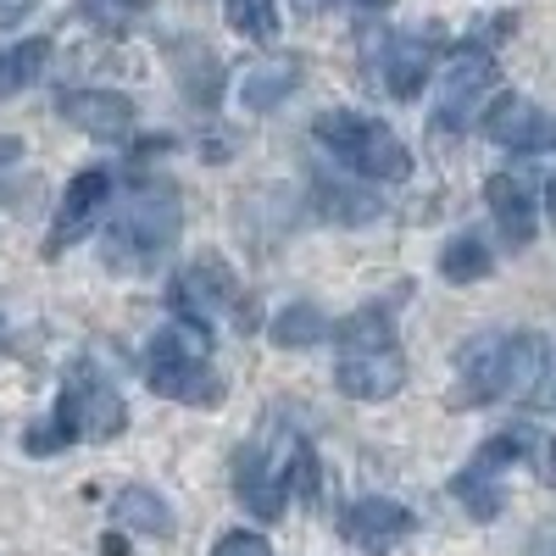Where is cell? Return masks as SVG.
<instances>
[{"label": "cell", "mask_w": 556, "mask_h": 556, "mask_svg": "<svg viewBox=\"0 0 556 556\" xmlns=\"http://www.w3.org/2000/svg\"><path fill=\"white\" fill-rule=\"evenodd\" d=\"M235 490H240V506L251 518L262 523H278L285 518V506L290 495H306L317 501V451L285 429V424H273L262 434H251L235 456Z\"/></svg>", "instance_id": "cell-1"}, {"label": "cell", "mask_w": 556, "mask_h": 556, "mask_svg": "<svg viewBox=\"0 0 556 556\" xmlns=\"http://www.w3.org/2000/svg\"><path fill=\"white\" fill-rule=\"evenodd\" d=\"M551 362L545 334H479L456 351V395L451 406H490L506 395H529Z\"/></svg>", "instance_id": "cell-2"}, {"label": "cell", "mask_w": 556, "mask_h": 556, "mask_svg": "<svg viewBox=\"0 0 556 556\" xmlns=\"http://www.w3.org/2000/svg\"><path fill=\"white\" fill-rule=\"evenodd\" d=\"M334 384L351 401H390L406 384V356L384 306H362L334 329Z\"/></svg>", "instance_id": "cell-3"}, {"label": "cell", "mask_w": 556, "mask_h": 556, "mask_svg": "<svg viewBox=\"0 0 556 556\" xmlns=\"http://www.w3.org/2000/svg\"><path fill=\"white\" fill-rule=\"evenodd\" d=\"M123 429H128L123 395L89 362H78L67 374V384H62V395H56V412L39 417V424L23 434V445H28V456H56L78 440H117Z\"/></svg>", "instance_id": "cell-4"}, {"label": "cell", "mask_w": 556, "mask_h": 556, "mask_svg": "<svg viewBox=\"0 0 556 556\" xmlns=\"http://www.w3.org/2000/svg\"><path fill=\"white\" fill-rule=\"evenodd\" d=\"M184 228V201L173 195V184H139L128 206L106 223L101 251L112 273H151Z\"/></svg>", "instance_id": "cell-5"}, {"label": "cell", "mask_w": 556, "mask_h": 556, "mask_svg": "<svg viewBox=\"0 0 556 556\" xmlns=\"http://www.w3.org/2000/svg\"><path fill=\"white\" fill-rule=\"evenodd\" d=\"M146 384L162 401L217 406L223 401V374L212 367V329L173 317L162 334H151V345H146Z\"/></svg>", "instance_id": "cell-6"}, {"label": "cell", "mask_w": 556, "mask_h": 556, "mask_svg": "<svg viewBox=\"0 0 556 556\" xmlns=\"http://www.w3.org/2000/svg\"><path fill=\"white\" fill-rule=\"evenodd\" d=\"M312 139L323 151H329L340 167H351L356 178H406L412 173V151H406V139L379 123V117H362V112H323L312 123Z\"/></svg>", "instance_id": "cell-7"}, {"label": "cell", "mask_w": 556, "mask_h": 556, "mask_svg": "<svg viewBox=\"0 0 556 556\" xmlns=\"http://www.w3.org/2000/svg\"><path fill=\"white\" fill-rule=\"evenodd\" d=\"M167 301H173V312L184 323H201V329H212V323H235V329H245L251 323V301H245L240 273L228 267L217 251H195L190 262H184L173 273Z\"/></svg>", "instance_id": "cell-8"}, {"label": "cell", "mask_w": 556, "mask_h": 556, "mask_svg": "<svg viewBox=\"0 0 556 556\" xmlns=\"http://www.w3.org/2000/svg\"><path fill=\"white\" fill-rule=\"evenodd\" d=\"M495 56L484 51V45H462V51L445 62V73H440V101H434V128H468L473 123V112H479V101L495 89Z\"/></svg>", "instance_id": "cell-9"}, {"label": "cell", "mask_w": 556, "mask_h": 556, "mask_svg": "<svg viewBox=\"0 0 556 556\" xmlns=\"http://www.w3.org/2000/svg\"><path fill=\"white\" fill-rule=\"evenodd\" d=\"M484 134L495 139L501 151H518V156H540V151H556V117L540 112L534 101L523 96H495L484 106Z\"/></svg>", "instance_id": "cell-10"}, {"label": "cell", "mask_w": 556, "mask_h": 556, "mask_svg": "<svg viewBox=\"0 0 556 556\" xmlns=\"http://www.w3.org/2000/svg\"><path fill=\"white\" fill-rule=\"evenodd\" d=\"M340 529H345V540H351L356 551H367V556H390V551H395V545L417 529V518L406 513L401 501L362 495V501H351V506H345Z\"/></svg>", "instance_id": "cell-11"}, {"label": "cell", "mask_w": 556, "mask_h": 556, "mask_svg": "<svg viewBox=\"0 0 556 556\" xmlns=\"http://www.w3.org/2000/svg\"><path fill=\"white\" fill-rule=\"evenodd\" d=\"M434 73V39L429 34H384L379 39V84L395 101H417Z\"/></svg>", "instance_id": "cell-12"}, {"label": "cell", "mask_w": 556, "mask_h": 556, "mask_svg": "<svg viewBox=\"0 0 556 556\" xmlns=\"http://www.w3.org/2000/svg\"><path fill=\"white\" fill-rule=\"evenodd\" d=\"M62 117H67L78 134H89V139H106V146L128 139L134 123H139L134 101L117 96V89H67V96H62Z\"/></svg>", "instance_id": "cell-13"}, {"label": "cell", "mask_w": 556, "mask_h": 556, "mask_svg": "<svg viewBox=\"0 0 556 556\" xmlns=\"http://www.w3.org/2000/svg\"><path fill=\"white\" fill-rule=\"evenodd\" d=\"M106 201H112V173H106V167H84V173L67 184V195H62V212H56L51 240H45V256H56L62 245H73L78 235H89V228H96V217L106 212Z\"/></svg>", "instance_id": "cell-14"}, {"label": "cell", "mask_w": 556, "mask_h": 556, "mask_svg": "<svg viewBox=\"0 0 556 556\" xmlns=\"http://www.w3.org/2000/svg\"><path fill=\"white\" fill-rule=\"evenodd\" d=\"M484 201H490V212H495V228L506 235V245H529V240H534L540 212H534V195H529L523 178L495 173V178L484 184Z\"/></svg>", "instance_id": "cell-15"}, {"label": "cell", "mask_w": 556, "mask_h": 556, "mask_svg": "<svg viewBox=\"0 0 556 556\" xmlns=\"http://www.w3.org/2000/svg\"><path fill=\"white\" fill-rule=\"evenodd\" d=\"M295 84H301V62H295V56L256 62V67L240 73V101H245L251 112H267V106H278V101H290Z\"/></svg>", "instance_id": "cell-16"}, {"label": "cell", "mask_w": 556, "mask_h": 556, "mask_svg": "<svg viewBox=\"0 0 556 556\" xmlns=\"http://www.w3.org/2000/svg\"><path fill=\"white\" fill-rule=\"evenodd\" d=\"M112 513H117L123 529H139V534H151V540H167V534H173V513H167V501H162L156 490L128 484V490L117 495Z\"/></svg>", "instance_id": "cell-17"}, {"label": "cell", "mask_w": 556, "mask_h": 556, "mask_svg": "<svg viewBox=\"0 0 556 556\" xmlns=\"http://www.w3.org/2000/svg\"><path fill=\"white\" fill-rule=\"evenodd\" d=\"M45 62H51V39H23L12 51H0V106L12 96H23V89L45 73Z\"/></svg>", "instance_id": "cell-18"}, {"label": "cell", "mask_w": 556, "mask_h": 556, "mask_svg": "<svg viewBox=\"0 0 556 556\" xmlns=\"http://www.w3.org/2000/svg\"><path fill=\"white\" fill-rule=\"evenodd\" d=\"M451 495L468 506V513L479 518V523H490V518H501V506H506V495H501V484H495V473L490 468H479V462H468L456 479H451Z\"/></svg>", "instance_id": "cell-19"}, {"label": "cell", "mask_w": 556, "mask_h": 556, "mask_svg": "<svg viewBox=\"0 0 556 556\" xmlns=\"http://www.w3.org/2000/svg\"><path fill=\"white\" fill-rule=\"evenodd\" d=\"M495 256L484 251L479 235H456L445 251H440V273L451 278V285H479V278H490Z\"/></svg>", "instance_id": "cell-20"}, {"label": "cell", "mask_w": 556, "mask_h": 556, "mask_svg": "<svg viewBox=\"0 0 556 556\" xmlns=\"http://www.w3.org/2000/svg\"><path fill=\"white\" fill-rule=\"evenodd\" d=\"M323 312L312 306V301H290L285 312L273 317V345H285V351H306V345H317L323 340Z\"/></svg>", "instance_id": "cell-21"}, {"label": "cell", "mask_w": 556, "mask_h": 556, "mask_svg": "<svg viewBox=\"0 0 556 556\" xmlns=\"http://www.w3.org/2000/svg\"><path fill=\"white\" fill-rule=\"evenodd\" d=\"M223 12H228V28H235L240 39H251V45L278 39V7L273 0H223Z\"/></svg>", "instance_id": "cell-22"}, {"label": "cell", "mask_w": 556, "mask_h": 556, "mask_svg": "<svg viewBox=\"0 0 556 556\" xmlns=\"http://www.w3.org/2000/svg\"><path fill=\"white\" fill-rule=\"evenodd\" d=\"M312 201H317V206H329L323 217H334V223H374V217L384 212L367 190H340V184H317Z\"/></svg>", "instance_id": "cell-23"}, {"label": "cell", "mask_w": 556, "mask_h": 556, "mask_svg": "<svg viewBox=\"0 0 556 556\" xmlns=\"http://www.w3.org/2000/svg\"><path fill=\"white\" fill-rule=\"evenodd\" d=\"M78 7L96 17L106 34H123V28H134L139 17L151 12V0H78Z\"/></svg>", "instance_id": "cell-24"}, {"label": "cell", "mask_w": 556, "mask_h": 556, "mask_svg": "<svg viewBox=\"0 0 556 556\" xmlns=\"http://www.w3.org/2000/svg\"><path fill=\"white\" fill-rule=\"evenodd\" d=\"M523 462L545 479V484H556V440L551 434H540V429H529V445H523Z\"/></svg>", "instance_id": "cell-25"}, {"label": "cell", "mask_w": 556, "mask_h": 556, "mask_svg": "<svg viewBox=\"0 0 556 556\" xmlns=\"http://www.w3.org/2000/svg\"><path fill=\"white\" fill-rule=\"evenodd\" d=\"M212 556H273V545H267L262 534H251V529H228V534L212 545Z\"/></svg>", "instance_id": "cell-26"}, {"label": "cell", "mask_w": 556, "mask_h": 556, "mask_svg": "<svg viewBox=\"0 0 556 556\" xmlns=\"http://www.w3.org/2000/svg\"><path fill=\"white\" fill-rule=\"evenodd\" d=\"M529 406H540V412H551L556 417V351H551V362H545V374H540V384L523 395Z\"/></svg>", "instance_id": "cell-27"}, {"label": "cell", "mask_w": 556, "mask_h": 556, "mask_svg": "<svg viewBox=\"0 0 556 556\" xmlns=\"http://www.w3.org/2000/svg\"><path fill=\"white\" fill-rule=\"evenodd\" d=\"M39 7V0H0V28H12V23H23L28 12Z\"/></svg>", "instance_id": "cell-28"}, {"label": "cell", "mask_w": 556, "mask_h": 556, "mask_svg": "<svg viewBox=\"0 0 556 556\" xmlns=\"http://www.w3.org/2000/svg\"><path fill=\"white\" fill-rule=\"evenodd\" d=\"M323 7H334V0H295V12H301V17H317Z\"/></svg>", "instance_id": "cell-29"}, {"label": "cell", "mask_w": 556, "mask_h": 556, "mask_svg": "<svg viewBox=\"0 0 556 556\" xmlns=\"http://www.w3.org/2000/svg\"><path fill=\"white\" fill-rule=\"evenodd\" d=\"M351 7H362V12H379V7H395V0H351Z\"/></svg>", "instance_id": "cell-30"}, {"label": "cell", "mask_w": 556, "mask_h": 556, "mask_svg": "<svg viewBox=\"0 0 556 556\" xmlns=\"http://www.w3.org/2000/svg\"><path fill=\"white\" fill-rule=\"evenodd\" d=\"M0 340H7V312H0Z\"/></svg>", "instance_id": "cell-31"}]
</instances>
